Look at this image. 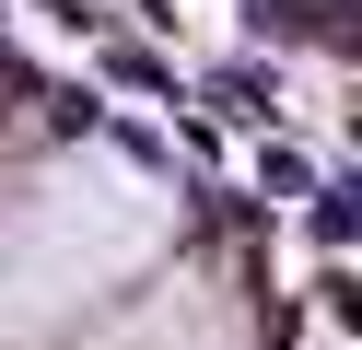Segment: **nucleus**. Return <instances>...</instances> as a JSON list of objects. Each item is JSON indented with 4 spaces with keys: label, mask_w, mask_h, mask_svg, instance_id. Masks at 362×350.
Listing matches in <instances>:
<instances>
[{
    "label": "nucleus",
    "mask_w": 362,
    "mask_h": 350,
    "mask_svg": "<svg viewBox=\"0 0 362 350\" xmlns=\"http://www.w3.org/2000/svg\"><path fill=\"white\" fill-rule=\"evenodd\" d=\"M211 105H222V117H245V129H257V117H269V82H257V70H222V82H211Z\"/></svg>",
    "instance_id": "1"
}]
</instances>
